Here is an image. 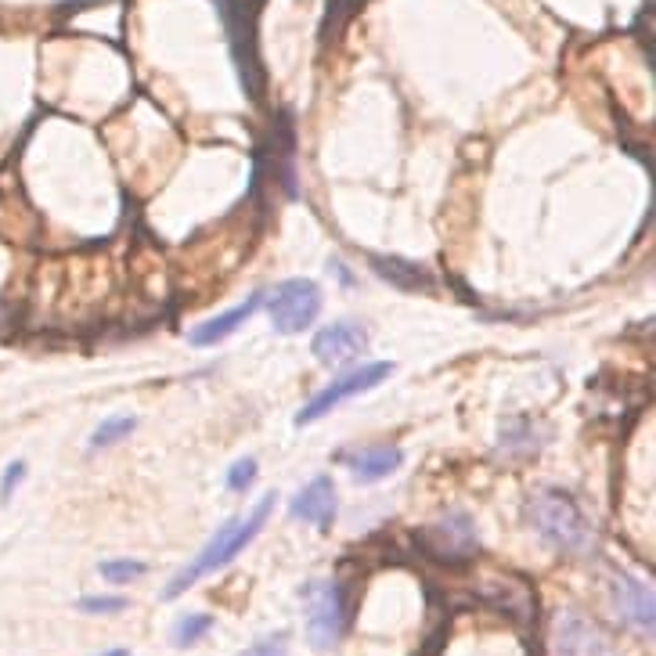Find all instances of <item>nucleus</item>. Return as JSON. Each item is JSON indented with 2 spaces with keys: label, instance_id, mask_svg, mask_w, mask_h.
<instances>
[{
  "label": "nucleus",
  "instance_id": "obj_13",
  "mask_svg": "<svg viewBox=\"0 0 656 656\" xmlns=\"http://www.w3.org/2000/svg\"><path fill=\"white\" fill-rule=\"evenodd\" d=\"M371 264H376V275L387 278L390 286H398L404 292H418V289H429L433 278L426 275L418 264H407V260H398V256H371Z\"/></svg>",
  "mask_w": 656,
  "mask_h": 656
},
{
  "label": "nucleus",
  "instance_id": "obj_16",
  "mask_svg": "<svg viewBox=\"0 0 656 656\" xmlns=\"http://www.w3.org/2000/svg\"><path fill=\"white\" fill-rule=\"evenodd\" d=\"M145 574V563L138 560H108L102 563V577L108 580V585H127V580L141 577Z\"/></svg>",
  "mask_w": 656,
  "mask_h": 656
},
{
  "label": "nucleus",
  "instance_id": "obj_20",
  "mask_svg": "<svg viewBox=\"0 0 656 656\" xmlns=\"http://www.w3.org/2000/svg\"><path fill=\"white\" fill-rule=\"evenodd\" d=\"M281 653H286V642L271 638V642H260V646H253L250 653H242V656H281Z\"/></svg>",
  "mask_w": 656,
  "mask_h": 656
},
{
  "label": "nucleus",
  "instance_id": "obj_8",
  "mask_svg": "<svg viewBox=\"0 0 656 656\" xmlns=\"http://www.w3.org/2000/svg\"><path fill=\"white\" fill-rule=\"evenodd\" d=\"M311 350H314L318 361L329 365V368L350 365L368 350V329L357 325V321H336V325H325L318 332Z\"/></svg>",
  "mask_w": 656,
  "mask_h": 656
},
{
  "label": "nucleus",
  "instance_id": "obj_15",
  "mask_svg": "<svg viewBox=\"0 0 656 656\" xmlns=\"http://www.w3.org/2000/svg\"><path fill=\"white\" fill-rule=\"evenodd\" d=\"M209 628H214V617H209V613H188V617H181L177 628H173V646H177V649L195 646V642H199L203 635H209Z\"/></svg>",
  "mask_w": 656,
  "mask_h": 656
},
{
  "label": "nucleus",
  "instance_id": "obj_6",
  "mask_svg": "<svg viewBox=\"0 0 656 656\" xmlns=\"http://www.w3.org/2000/svg\"><path fill=\"white\" fill-rule=\"evenodd\" d=\"M390 371H393L390 361H371V365L354 368L350 376H339L336 382H329V387L321 390L300 415H296V426H311V423H318V418H325L332 407H339L343 401L361 398V393L376 390L382 379H390Z\"/></svg>",
  "mask_w": 656,
  "mask_h": 656
},
{
  "label": "nucleus",
  "instance_id": "obj_1",
  "mask_svg": "<svg viewBox=\"0 0 656 656\" xmlns=\"http://www.w3.org/2000/svg\"><path fill=\"white\" fill-rule=\"evenodd\" d=\"M527 519L538 534L566 555H591L596 552V527L585 509L566 491H538L527 505Z\"/></svg>",
  "mask_w": 656,
  "mask_h": 656
},
{
  "label": "nucleus",
  "instance_id": "obj_10",
  "mask_svg": "<svg viewBox=\"0 0 656 656\" xmlns=\"http://www.w3.org/2000/svg\"><path fill=\"white\" fill-rule=\"evenodd\" d=\"M401 462H404V451L398 444H371V448L346 454V469H350L357 484H379V480L398 473Z\"/></svg>",
  "mask_w": 656,
  "mask_h": 656
},
{
  "label": "nucleus",
  "instance_id": "obj_7",
  "mask_svg": "<svg viewBox=\"0 0 656 656\" xmlns=\"http://www.w3.org/2000/svg\"><path fill=\"white\" fill-rule=\"evenodd\" d=\"M555 646H560V656H621L613 646V638L606 635V628H599L591 617L574 613V610H566L560 617Z\"/></svg>",
  "mask_w": 656,
  "mask_h": 656
},
{
  "label": "nucleus",
  "instance_id": "obj_18",
  "mask_svg": "<svg viewBox=\"0 0 656 656\" xmlns=\"http://www.w3.org/2000/svg\"><path fill=\"white\" fill-rule=\"evenodd\" d=\"M80 610L83 613H119V610H127V599L123 596H87V599H80Z\"/></svg>",
  "mask_w": 656,
  "mask_h": 656
},
{
  "label": "nucleus",
  "instance_id": "obj_9",
  "mask_svg": "<svg viewBox=\"0 0 656 656\" xmlns=\"http://www.w3.org/2000/svg\"><path fill=\"white\" fill-rule=\"evenodd\" d=\"M289 513H292V519H307V523H314L318 530H329L336 523V513H339L336 484H332L329 476H314L311 484L292 498Z\"/></svg>",
  "mask_w": 656,
  "mask_h": 656
},
{
  "label": "nucleus",
  "instance_id": "obj_5",
  "mask_svg": "<svg viewBox=\"0 0 656 656\" xmlns=\"http://www.w3.org/2000/svg\"><path fill=\"white\" fill-rule=\"evenodd\" d=\"M415 541L423 544V552L433 555L437 563H469L480 552V534L473 527V519L465 513H451L437 519V523L423 527L415 534Z\"/></svg>",
  "mask_w": 656,
  "mask_h": 656
},
{
  "label": "nucleus",
  "instance_id": "obj_19",
  "mask_svg": "<svg viewBox=\"0 0 656 656\" xmlns=\"http://www.w3.org/2000/svg\"><path fill=\"white\" fill-rule=\"evenodd\" d=\"M26 480V462H11L4 469V476H0V502H8L11 494L19 491V484Z\"/></svg>",
  "mask_w": 656,
  "mask_h": 656
},
{
  "label": "nucleus",
  "instance_id": "obj_2",
  "mask_svg": "<svg viewBox=\"0 0 656 656\" xmlns=\"http://www.w3.org/2000/svg\"><path fill=\"white\" fill-rule=\"evenodd\" d=\"M275 505H278V494H267V498H260V505H256V509H253L250 516H245V519H228V523L214 534V541H209L206 549L199 552V560H195V563L188 566V571H181L177 577L170 580L163 596H166V599H177L181 591H188L199 577L225 571V566L234 560V555L250 549V541H256V534L264 530V523L271 519V513H275Z\"/></svg>",
  "mask_w": 656,
  "mask_h": 656
},
{
  "label": "nucleus",
  "instance_id": "obj_14",
  "mask_svg": "<svg viewBox=\"0 0 656 656\" xmlns=\"http://www.w3.org/2000/svg\"><path fill=\"white\" fill-rule=\"evenodd\" d=\"M134 426H138V418H130V415L105 418V423L94 429V437H91V451H105V448H113V444H119L123 437H130Z\"/></svg>",
  "mask_w": 656,
  "mask_h": 656
},
{
  "label": "nucleus",
  "instance_id": "obj_4",
  "mask_svg": "<svg viewBox=\"0 0 656 656\" xmlns=\"http://www.w3.org/2000/svg\"><path fill=\"white\" fill-rule=\"evenodd\" d=\"M321 314V286L311 278H289L267 296V318L281 336L307 332Z\"/></svg>",
  "mask_w": 656,
  "mask_h": 656
},
{
  "label": "nucleus",
  "instance_id": "obj_11",
  "mask_svg": "<svg viewBox=\"0 0 656 656\" xmlns=\"http://www.w3.org/2000/svg\"><path fill=\"white\" fill-rule=\"evenodd\" d=\"M613 599H617V610H621L624 621L642 631V635H653V588L642 585L635 577H617L613 580Z\"/></svg>",
  "mask_w": 656,
  "mask_h": 656
},
{
  "label": "nucleus",
  "instance_id": "obj_12",
  "mask_svg": "<svg viewBox=\"0 0 656 656\" xmlns=\"http://www.w3.org/2000/svg\"><path fill=\"white\" fill-rule=\"evenodd\" d=\"M256 307H260V296H250V300H242L239 307H231V311L209 318L206 325H199V329L192 332V346H217V343H225L231 332H239L245 321L253 318Z\"/></svg>",
  "mask_w": 656,
  "mask_h": 656
},
{
  "label": "nucleus",
  "instance_id": "obj_3",
  "mask_svg": "<svg viewBox=\"0 0 656 656\" xmlns=\"http://www.w3.org/2000/svg\"><path fill=\"white\" fill-rule=\"evenodd\" d=\"M307 606V635H311L314 649H336L346 628H350V606H346V591L336 580H311L303 588Z\"/></svg>",
  "mask_w": 656,
  "mask_h": 656
},
{
  "label": "nucleus",
  "instance_id": "obj_21",
  "mask_svg": "<svg viewBox=\"0 0 656 656\" xmlns=\"http://www.w3.org/2000/svg\"><path fill=\"white\" fill-rule=\"evenodd\" d=\"M102 656H130L127 649H108V653H102Z\"/></svg>",
  "mask_w": 656,
  "mask_h": 656
},
{
  "label": "nucleus",
  "instance_id": "obj_17",
  "mask_svg": "<svg viewBox=\"0 0 656 656\" xmlns=\"http://www.w3.org/2000/svg\"><path fill=\"white\" fill-rule=\"evenodd\" d=\"M253 480H256V458H239L228 473V487L242 494V491L253 487Z\"/></svg>",
  "mask_w": 656,
  "mask_h": 656
}]
</instances>
